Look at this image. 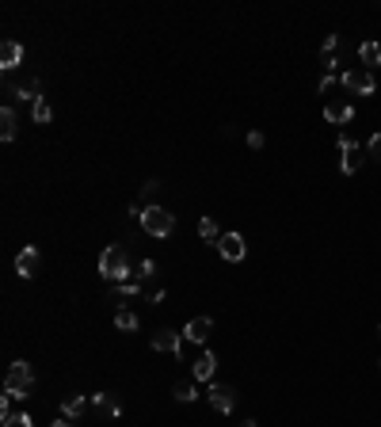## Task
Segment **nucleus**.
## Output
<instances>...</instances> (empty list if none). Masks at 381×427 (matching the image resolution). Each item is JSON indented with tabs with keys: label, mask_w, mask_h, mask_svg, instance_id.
<instances>
[{
	"label": "nucleus",
	"mask_w": 381,
	"mask_h": 427,
	"mask_svg": "<svg viewBox=\"0 0 381 427\" xmlns=\"http://www.w3.org/2000/svg\"><path fill=\"white\" fill-rule=\"evenodd\" d=\"M99 275H104L107 282H130V275H134V267H130V255L123 244H107L104 255H99Z\"/></svg>",
	"instance_id": "1"
},
{
	"label": "nucleus",
	"mask_w": 381,
	"mask_h": 427,
	"mask_svg": "<svg viewBox=\"0 0 381 427\" xmlns=\"http://www.w3.org/2000/svg\"><path fill=\"white\" fill-rule=\"evenodd\" d=\"M137 222H142V229L149 236H172L175 233V214H168L164 206H145Z\"/></svg>",
	"instance_id": "2"
},
{
	"label": "nucleus",
	"mask_w": 381,
	"mask_h": 427,
	"mask_svg": "<svg viewBox=\"0 0 381 427\" xmlns=\"http://www.w3.org/2000/svg\"><path fill=\"white\" fill-rule=\"evenodd\" d=\"M35 389V366L31 363H12L8 366V374H4V393H12V397H27Z\"/></svg>",
	"instance_id": "3"
},
{
	"label": "nucleus",
	"mask_w": 381,
	"mask_h": 427,
	"mask_svg": "<svg viewBox=\"0 0 381 427\" xmlns=\"http://www.w3.org/2000/svg\"><path fill=\"white\" fill-rule=\"evenodd\" d=\"M339 84L347 92H358V96H374V92H377V80H374V73H370V69H343Z\"/></svg>",
	"instance_id": "4"
},
{
	"label": "nucleus",
	"mask_w": 381,
	"mask_h": 427,
	"mask_svg": "<svg viewBox=\"0 0 381 427\" xmlns=\"http://www.w3.org/2000/svg\"><path fill=\"white\" fill-rule=\"evenodd\" d=\"M339 149H343V172H347V176H355L358 168L366 164V145H358L355 138H347V134H343V138H339Z\"/></svg>",
	"instance_id": "5"
},
{
	"label": "nucleus",
	"mask_w": 381,
	"mask_h": 427,
	"mask_svg": "<svg viewBox=\"0 0 381 427\" xmlns=\"http://www.w3.org/2000/svg\"><path fill=\"white\" fill-rule=\"evenodd\" d=\"M218 252L225 255L229 263H240V260H244V252H248V244H244V236H240V233H221Z\"/></svg>",
	"instance_id": "6"
},
{
	"label": "nucleus",
	"mask_w": 381,
	"mask_h": 427,
	"mask_svg": "<svg viewBox=\"0 0 381 427\" xmlns=\"http://www.w3.org/2000/svg\"><path fill=\"white\" fill-rule=\"evenodd\" d=\"M206 397H210V404L218 408V412H233V408H237V401H240L233 385H218V382L210 385V393H206Z\"/></svg>",
	"instance_id": "7"
},
{
	"label": "nucleus",
	"mask_w": 381,
	"mask_h": 427,
	"mask_svg": "<svg viewBox=\"0 0 381 427\" xmlns=\"http://www.w3.org/2000/svg\"><path fill=\"white\" fill-rule=\"evenodd\" d=\"M39 267H42V252L27 244V248L15 255V271H20L23 279H35V275H39Z\"/></svg>",
	"instance_id": "8"
},
{
	"label": "nucleus",
	"mask_w": 381,
	"mask_h": 427,
	"mask_svg": "<svg viewBox=\"0 0 381 427\" xmlns=\"http://www.w3.org/2000/svg\"><path fill=\"white\" fill-rule=\"evenodd\" d=\"M153 351H172V355H183L187 351V336H175V332H156L153 336Z\"/></svg>",
	"instance_id": "9"
},
{
	"label": "nucleus",
	"mask_w": 381,
	"mask_h": 427,
	"mask_svg": "<svg viewBox=\"0 0 381 427\" xmlns=\"http://www.w3.org/2000/svg\"><path fill=\"white\" fill-rule=\"evenodd\" d=\"M92 408H96L99 416H107V420H118V416H123V401H118L115 393H96L92 397Z\"/></svg>",
	"instance_id": "10"
},
{
	"label": "nucleus",
	"mask_w": 381,
	"mask_h": 427,
	"mask_svg": "<svg viewBox=\"0 0 381 427\" xmlns=\"http://www.w3.org/2000/svg\"><path fill=\"white\" fill-rule=\"evenodd\" d=\"M210 332H213V320H210V317H194V320H187L183 336H187V344H206Z\"/></svg>",
	"instance_id": "11"
},
{
	"label": "nucleus",
	"mask_w": 381,
	"mask_h": 427,
	"mask_svg": "<svg viewBox=\"0 0 381 427\" xmlns=\"http://www.w3.org/2000/svg\"><path fill=\"white\" fill-rule=\"evenodd\" d=\"M23 61V46L15 39H4L0 42V69H15V65Z\"/></svg>",
	"instance_id": "12"
},
{
	"label": "nucleus",
	"mask_w": 381,
	"mask_h": 427,
	"mask_svg": "<svg viewBox=\"0 0 381 427\" xmlns=\"http://www.w3.org/2000/svg\"><path fill=\"white\" fill-rule=\"evenodd\" d=\"M15 134H20V115H15V107L8 103V107L0 111V138H4V141H15Z\"/></svg>",
	"instance_id": "13"
},
{
	"label": "nucleus",
	"mask_w": 381,
	"mask_h": 427,
	"mask_svg": "<svg viewBox=\"0 0 381 427\" xmlns=\"http://www.w3.org/2000/svg\"><path fill=\"white\" fill-rule=\"evenodd\" d=\"M137 294H142V282H111V290H107V298L115 301V306H123L126 298H137Z\"/></svg>",
	"instance_id": "14"
},
{
	"label": "nucleus",
	"mask_w": 381,
	"mask_h": 427,
	"mask_svg": "<svg viewBox=\"0 0 381 427\" xmlns=\"http://www.w3.org/2000/svg\"><path fill=\"white\" fill-rule=\"evenodd\" d=\"M88 408H92V397H65V401H61V416H65V420H77V416H85L88 412Z\"/></svg>",
	"instance_id": "15"
},
{
	"label": "nucleus",
	"mask_w": 381,
	"mask_h": 427,
	"mask_svg": "<svg viewBox=\"0 0 381 427\" xmlns=\"http://www.w3.org/2000/svg\"><path fill=\"white\" fill-rule=\"evenodd\" d=\"M324 119H328L332 126H347V122L355 119V111H351V103H328V107H324Z\"/></svg>",
	"instance_id": "16"
},
{
	"label": "nucleus",
	"mask_w": 381,
	"mask_h": 427,
	"mask_svg": "<svg viewBox=\"0 0 381 427\" xmlns=\"http://www.w3.org/2000/svg\"><path fill=\"white\" fill-rule=\"evenodd\" d=\"M213 370H218V359H213V351H202V355L194 359V382H210Z\"/></svg>",
	"instance_id": "17"
},
{
	"label": "nucleus",
	"mask_w": 381,
	"mask_h": 427,
	"mask_svg": "<svg viewBox=\"0 0 381 427\" xmlns=\"http://www.w3.org/2000/svg\"><path fill=\"white\" fill-rule=\"evenodd\" d=\"M39 88H42V84H39V80L31 77V80H27V84H20V88H8V92H12L15 100H27V103H31V107H35V103L42 100V92H39Z\"/></svg>",
	"instance_id": "18"
},
{
	"label": "nucleus",
	"mask_w": 381,
	"mask_h": 427,
	"mask_svg": "<svg viewBox=\"0 0 381 427\" xmlns=\"http://www.w3.org/2000/svg\"><path fill=\"white\" fill-rule=\"evenodd\" d=\"M358 58L366 61V69H377V65H381V42H374V39L362 42L358 46Z\"/></svg>",
	"instance_id": "19"
},
{
	"label": "nucleus",
	"mask_w": 381,
	"mask_h": 427,
	"mask_svg": "<svg viewBox=\"0 0 381 427\" xmlns=\"http://www.w3.org/2000/svg\"><path fill=\"white\" fill-rule=\"evenodd\" d=\"M115 325L123 328V332H137V313L126 309V306H118V309H115Z\"/></svg>",
	"instance_id": "20"
},
{
	"label": "nucleus",
	"mask_w": 381,
	"mask_h": 427,
	"mask_svg": "<svg viewBox=\"0 0 381 427\" xmlns=\"http://www.w3.org/2000/svg\"><path fill=\"white\" fill-rule=\"evenodd\" d=\"M172 397H175V401H183V404H191V401H199V389H194V382H175Z\"/></svg>",
	"instance_id": "21"
},
{
	"label": "nucleus",
	"mask_w": 381,
	"mask_h": 427,
	"mask_svg": "<svg viewBox=\"0 0 381 427\" xmlns=\"http://www.w3.org/2000/svg\"><path fill=\"white\" fill-rule=\"evenodd\" d=\"M31 115H35V122H39V126H46V122H50L54 119V107H50V100H39V103H35V107H31Z\"/></svg>",
	"instance_id": "22"
},
{
	"label": "nucleus",
	"mask_w": 381,
	"mask_h": 427,
	"mask_svg": "<svg viewBox=\"0 0 381 427\" xmlns=\"http://www.w3.org/2000/svg\"><path fill=\"white\" fill-rule=\"evenodd\" d=\"M199 236H202V241H221L218 222H213V217H202V222H199Z\"/></svg>",
	"instance_id": "23"
},
{
	"label": "nucleus",
	"mask_w": 381,
	"mask_h": 427,
	"mask_svg": "<svg viewBox=\"0 0 381 427\" xmlns=\"http://www.w3.org/2000/svg\"><path fill=\"white\" fill-rule=\"evenodd\" d=\"M4 427H35V423L27 412H12V416H4Z\"/></svg>",
	"instance_id": "24"
},
{
	"label": "nucleus",
	"mask_w": 381,
	"mask_h": 427,
	"mask_svg": "<svg viewBox=\"0 0 381 427\" xmlns=\"http://www.w3.org/2000/svg\"><path fill=\"white\" fill-rule=\"evenodd\" d=\"M366 157H370V160H377V164H381V130H377V134L366 141Z\"/></svg>",
	"instance_id": "25"
},
{
	"label": "nucleus",
	"mask_w": 381,
	"mask_h": 427,
	"mask_svg": "<svg viewBox=\"0 0 381 427\" xmlns=\"http://www.w3.org/2000/svg\"><path fill=\"white\" fill-rule=\"evenodd\" d=\"M336 50H339V35H328L324 46H320V54H324V58H336Z\"/></svg>",
	"instance_id": "26"
},
{
	"label": "nucleus",
	"mask_w": 381,
	"mask_h": 427,
	"mask_svg": "<svg viewBox=\"0 0 381 427\" xmlns=\"http://www.w3.org/2000/svg\"><path fill=\"white\" fill-rule=\"evenodd\" d=\"M156 275V263L153 260H142V267H137V279H153Z\"/></svg>",
	"instance_id": "27"
},
{
	"label": "nucleus",
	"mask_w": 381,
	"mask_h": 427,
	"mask_svg": "<svg viewBox=\"0 0 381 427\" xmlns=\"http://www.w3.org/2000/svg\"><path fill=\"white\" fill-rule=\"evenodd\" d=\"M336 84H339V77H336V73H324V77H320V92H332Z\"/></svg>",
	"instance_id": "28"
},
{
	"label": "nucleus",
	"mask_w": 381,
	"mask_h": 427,
	"mask_svg": "<svg viewBox=\"0 0 381 427\" xmlns=\"http://www.w3.org/2000/svg\"><path fill=\"white\" fill-rule=\"evenodd\" d=\"M263 134H259V130H252V134H248V145H252V149H263Z\"/></svg>",
	"instance_id": "29"
},
{
	"label": "nucleus",
	"mask_w": 381,
	"mask_h": 427,
	"mask_svg": "<svg viewBox=\"0 0 381 427\" xmlns=\"http://www.w3.org/2000/svg\"><path fill=\"white\" fill-rule=\"evenodd\" d=\"M156 191H161V179H149V184L142 187V195H156Z\"/></svg>",
	"instance_id": "30"
},
{
	"label": "nucleus",
	"mask_w": 381,
	"mask_h": 427,
	"mask_svg": "<svg viewBox=\"0 0 381 427\" xmlns=\"http://www.w3.org/2000/svg\"><path fill=\"white\" fill-rule=\"evenodd\" d=\"M50 427H73V420H65V416H61V420H54Z\"/></svg>",
	"instance_id": "31"
},
{
	"label": "nucleus",
	"mask_w": 381,
	"mask_h": 427,
	"mask_svg": "<svg viewBox=\"0 0 381 427\" xmlns=\"http://www.w3.org/2000/svg\"><path fill=\"white\" fill-rule=\"evenodd\" d=\"M240 427H259V423H256V420H244V423H240Z\"/></svg>",
	"instance_id": "32"
}]
</instances>
